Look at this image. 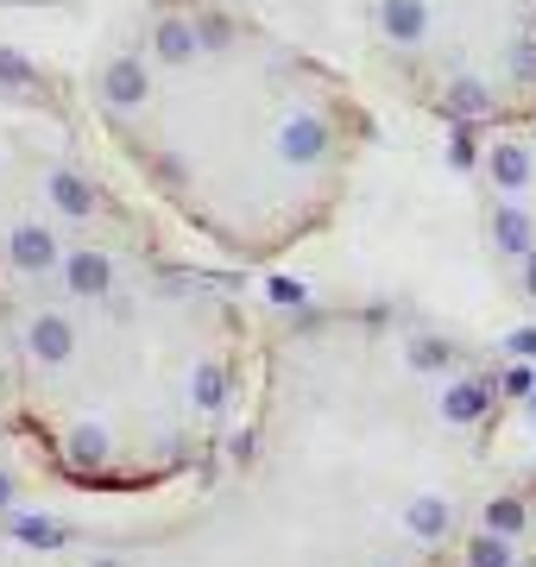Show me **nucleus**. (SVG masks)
<instances>
[{
    "label": "nucleus",
    "instance_id": "4",
    "mask_svg": "<svg viewBox=\"0 0 536 567\" xmlns=\"http://www.w3.org/2000/svg\"><path fill=\"white\" fill-rule=\"evenodd\" d=\"M498 271H505V284H512L517 309H524V322L536 328V246H517V252H493Z\"/></svg>",
    "mask_w": 536,
    "mask_h": 567
},
{
    "label": "nucleus",
    "instance_id": "1",
    "mask_svg": "<svg viewBox=\"0 0 536 567\" xmlns=\"http://www.w3.org/2000/svg\"><path fill=\"white\" fill-rule=\"evenodd\" d=\"M266 328L234 284L140 246H83L0 303V429L70 498L208 486L252 423Z\"/></svg>",
    "mask_w": 536,
    "mask_h": 567
},
{
    "label": "nucleus",
    "instance_id": "2",
    "mask_svg": "<svg viewBox=\"0 0 536 567\" xmlns=\"http://www.w3.org/2000/svg\"><path fill=\"white\" fill-rule=\"evenodd\" d=\"M95 114L165 208L234 265H271L329 227L360 107L310 58L221 0H145L102 44Z\"/></svg>",
    "mask_w": 536,
    "mask_h": 567
},
{
    "label": "nucleus",
    "instance_id": "3",
    "mask_svg": "<svg viewBox=\"0 0 536 567\" xmlns=\"http://www.w3.org/2000/svg\"><path fill=\"white\" fill-rule=\"evenodd\" d=\"M430 567H536V466L505 473V486Z\"/></svg>",
    "mask_w": 536,
    "mask_h": 567
}]
</instances>
